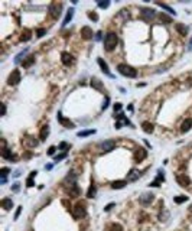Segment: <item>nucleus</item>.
Instances as JSON below:
<instances>
[{"label": "nucleus", "instance_id": "f03ea898", "mask_svg": "<svg viewBox=\"0 0 192 231\" xmlns=\"http://www.w3.org/2000/svg\"><path fill=\"white\" fill-rule=\"evenodd\" d=\"M117 69H118V72H120L121 75H124V77H127V78H134V77L137 75V71H136L133 67L127 65V64H120V65L117 67Z\"/></svg>", "mask_w": 192, "mask_h": 231}, {"label": "nucleus", "instance_id": "423d86ee", "mask_svg": "<svg viewBox=\"0 0 192 231\" xmlns=\"http://www.w3.org/2000/svg\"><path fill=\"white\" fill-rule=\"evenodd\" d=\"M176 182H178V185L182 186V188H186V186L191 185V179H189L185 173H178V175H176Z\"/></svg>", "mask_w": 192, "mask_h": 231}, {"label": "nucleus", "instance_id": "c03bdc74", "mask_svg": "<svg viewBox=\"0 0 192 231\" xmlns=\"http://www.w3.org/2000/svg\"><path fill=\"white\" fill-rule=\"evenodd\" d=\"M20 211H22V207H17V210H16V214H14V220H17V218H19V214H20Z\"/></svg>", "mask_w": 192, "mask_h": 231}, {"label": "nucleus", "instance_id": "bb28decb", "mask_svg": "<svg viewBox=\"0 0 192 231\" xmlns=\"http://www.w3.org/2000/svg\"><path fill=\"white\" fill-rule=\"evenodd\" d=\"M175 28H176V30H178L181 35H186V33H188V28L184 26V25H181V23H176Z\"/></svg>", "mask_w": 192, "mask_h": 231}, {"label": "nucleus", "instance_id": "4c0bfd02", "mask_svg": "<svg viewBox=\"0 0 192 231\" xmlns=\"http://www.w3.org/2000/svg\"><path fill=\"white\" fill-rule=\"evenodd\" d=\"M45 33H46V29H38V32H36V36H38V38H42Z\"/></svg>", "mask_w": 192, "mask_h": 231}, {"label": "nucleus", "instance_id": "f704fd0d", "mask_svg": "<svg viewBox=\"0 0 192 231\" xmlns=\"http://www.w3.org/2000/svg\"><path fill=\"white\" fill-rule=\"evenodd\" d=\"M110 231H123V227H121L120 224H113V226L110 227Z\"/></svg>", "mask_w": 192, "mask_h": 231}, {"label": "nucleus", "instance_id": "6ab92c4d", "mask_svg": "<svg viewBox=\"0 0 192 231\" xmlns=\"http://www.w3.org/2000/svg\"><path fill=\"white\" fill-rule=\"evenodd\" d=\"M1 156H3L4 159H9V160H14V159H16V156H13V155L10 153V150H9V149H7L6 146L3 147V152H1Z\"/></svg>", "mask_w": 192, "mask_h": 231}, {"label": "nucleus", "instance_id": "49530a36", "mask_svg": "<svg viewBox=\"0 0 192 231\" xmlns=\"http://www.w3.org/2000/svg\"><path fill=\"white\" fill-rule=\"evenodd\" d=\"M54 153H55V147H54V146H51V147H49V150H48V155H54Z\"/></svg>", "mask_w": 192, "mask_h": 231}, {"label": "nucleus", "instance_id": "a211bd4d", "mask_svg": "<svg viewBox=\"0 0 192 231\" xmlns=\"http://www.w3.org/2000/svg\"><path fill=\"white\" fill-rule=\"evenodd\" d=\"M48 134H49V127H48V126H43V127L41 129V133H39V139H41V140L43 142V140H46Z\"/></svg>", "mask_w": 192, "mask_h": 231}, {"label": "nucleus", "instance_id": "20e7f679", "mask_svg": "<svg viewBox=\"0 0 192 231\" xmlns=\"http://www.w3.org/2000/svg\"><path fill=\"white\" fill-rule=\"evenodd\" d=\"M85 207H84V204H81V202H78L74 208H72V215H74V218H83V217H85Z\"/></svg>", "mask_w": 192, "mask_h": 231}, {"label": "nucleus", "instance_id": "4468645a", "mask_svg": "<svg viewBox=\"0 0 192 231\" xmlns=\"http://www.w3.org/2000/svg\"><path fill=\"white\" fill-rule=\"evenodd\" d=\"M81 36H83L84 39H91V38H93V29H91L90 26L81 28Z\"/></svg>", "mask_w": 192, "mask_h": 231}, {"label": "nucleus", "instance_id": "37998d69", "mask_svg": "<svg viewBox=\"0 0 192 231\" xmlns=\"http://www.w3.org/2000/svg\"><path fill=\"white\" fill-rule=\"evenodd\" d=\"M120 110H121V104H120V103H116V104H114V113H116V111H120Z\"/></svg>", "mask_w": 192, "mask_h": 231}, {"label": "nucleus", "instance_id": "dca6fc26", "mask_svg": "<svg viewBox=\"0 0 192 231\" xmlns=\"http://www.w3.org/2000/svg\"><path fill=\"white\" fill-rule=\"evenodd\" d=\"M1 207L6 210V211H9V210H12V207H13V201L10 199V198H4V199H1Z\"/></svg>", "mask_w": 192, "mask_h": 231}, {"label": "nucleus", "instance_id": "ddd939ff", "mask_svg": "<svg viewBox=\"0 0 192 231\" xmlns=\"http://www.w3.org/2000/svg\"><path fill=\"white\" fill-rule=\"evenodd\" d=\"M153 198H155L153 194H143V195L139 198V201H140V204H143V205H149V204L153 201Z\"/></svg>", "mask_w": 192, "mask_h": 231}, {"label": "nucleus", "instance_id": "de8ad7c7", "mask_svg": "<svg viewBox=\"0 0 192 231\" xmlns=\"http://www.w3.org/2000/svg\"><path fill=\"white\" fill-rule=\"evenodd\" d=\"M59 147H61V149H67V147H68V143H65V142H62V143L59 144Z\"/></svg>", "mask_w": 192, "mask_h": 231}, {"label": "nucleus", "instance_id": "0eeeda50", "mask_svg": "<svg viewBox=\"0 0 192 231\" xmlns=\"http://www.w3.org/2000/svg\"><path fill=\"white\" fill-rule=\"evenodd\" d=\"M61 61H62L64 65L70 67V65L74 64V56H72L71 54H68V52H62V54H61Z\"/></svg>", "mask_w": 192, "mask_h": 231}, {"label": "nucleus", "instance_id": "393cba45", "mask_svg": "<svg viewBox=\"0 0 192 231\" xmlns=\"http://www.w3.org/2000/svg\"><path fill=\"white\" fill-rule=\"evenodd\" d=\"M33 62H35V56H32V55H30V56H28V58L22 62V65H23V68H29Z\"/></svg>", "mask_w": 192, "mask_h": 231}, {"label": "nucleus", "instance_id": "72a5a7b5", "mask_svg": "<svg viewBox=\"0 0 192 231\" xmlns=\"http://www.w3.org/2000/svg\"><path fill=\"white\" fill-rule=\"evenodd\" d=\"M26 142H28V144H29L30 147H35V146H38V140H33V137H29Z\"/></svg>", "mask_w": 192, "mask_h": 231}, {"label": "nucleus", "instance_id": "79ce46f5", "mask_svg": "<svg viewBox=\"0 0 192 231\" xmlns=\"http://www.w3.org/2000/svg\"><path fill=\"white\" fill-rule=\"evenodd\" d=\"M114 205H116L114 202H110L108 205H105V207H104V211H110V210H111V208H113Z\"/></svg>", "mask_w": 192, "mask_h": 231}, {"label": "nucleus", "instance_id": "c9c22d12", "mask_svg": "<svg viewBox=\"0 0 192 231\" xmlns=\"http://www.w3.org/2000/svg\"><path fill=\"white\" fill-rule=\"evenodd\" d=\"M9 172H10V170H9V168H1V169H0V175H1V178H6Z\"/></svg>", "mask_w": 192, "mask_h": 231}, {"label": "nucleus", "instance_id": "39448f33", "mask_svg": "<svg viewBox=\"0 0 192 231\" xmlns=\"http://www.w3.org/2000/svg\"><path fill=\"white\" fill-rule=\"evenodd\" d=\"M19 81H20V71H19V69L12 71V74H10L9 78H7V84H9V85H17Z\"/></svg>", "mask_w": 192, "mask_h": 231}, {"label": "nucleus", "instance_id": "2eb2a0df", "mask_svg": "<svg viewBox=\"0 0 192 231\" xmlns=\"http://www.w3.org/2000/svg\"><path fill=\"white\" fill-rule=\"evenodd\" d=\"M192 127V118H185V121L182 123V126H181V130L184 131V133H186V131H189Z\"/></svg>", "mask_w": 192, "mask_h": 231}, {"label": "nucleus", "instance_id": "e433bc0d", "mask_svg": "<svg viewBox=\"0 0 192 231\" xmlns=\"http://www.w3.org/2000/svg\"><path fill=\"white\" fill-rule=\"evenodd\" d=\"M88 17H90L91 20H94V22H97V20H98V14H97V13H94V12H90V13H88Z\"/></svg>", "mask_w": 192, "mask_h": 231}, {"label": "nucleus", "instance_id": "3c124183", "mask_svg": "<svg viewBox=\"0 0 192 231\" xmlns=\"http://www.w3.org/2000/svg\"><path fill=\"white\" fill-rule=\"evenodd\" d=\"M189 211H191V212H192V204H191V207H189Z\"/></svg>", "mask_w": 192, "mask_h": 231}, {"label": "nucleus", "instance_id": "473e14b6", "mask_svg": "<svg viewBox=\"0 0 192 231\" xmlns=\"http://www.w3.org/2000/svg\"><path fill=\"white\" fill-rule=\"evenodd\" d=\"M96 130H85V131H80L78 133V137H84V136H90V134H94Z\"/></svg>", "mask_w": 192, "mask_h": 231}, {"label": "nucleus", "instance_id": "4be33fe9", "mask_svg": "<svg viewBox=\"0 0 192 231\" xmlns=\"http://www.w3.org/2000/svg\"><path fill=\"white\" fill-rule=\"evenodd\" d=\"M91 87L96 88V90H98V91L103 90V84H101V81H100L98 78H93V80H91Z\"/></svg>", "mask_w": 192, "mask_h": 231}, {"label": "nucleus", "instance_id": "c85d7f7f", "mask_svg": "<svg viewBox=\"0 0 192 231\" xmlns=\"http://www.w3.org/2000/svg\"><path fill=\"white\" fill-rule=\"evenodd\" d=\"M29 39H30V32H29L28 29H25V32H23L22 36H20V41L26 42V41H29Z\"/></svg>", "mask_w": 192, "mask_h": 231}, {"label": "nucleus", "instance_id": "6e6552de", "mask_svg": "<svg viewBox=\"0 0 192 231\" xmlns=\"http://www.w3.org/2000/svg\"><path fill=\"white\" fill-rule=\"evenodd\" d=\"M100 147L103 149V152H111L116 147V142L114 140H105L100 144Z\"/></svg>", "mask_w": 192, "mask_h": 231}, {"label": "nucleus", "instance_id": "8fccbe9b", "mask_svg": "<svg viewBox=\"0 0 192 231\" xmlns=\"http://www.w3.org/2000/svg\"><path fill=\"white\" fill-rule=\"evenodd\" d=\"M19 189V184H14V186H13V191H17Z\"/></svg>", "mask_w": 192, "mask_h": 231}, {"label": "nucleus", "instance_id": "7ed1b4c3", "mask_svg": "<svg viewBox=\"0 0 192 231\" xmlns=\"http://www.w3.org/2000/svg\"><path fill=\"white\" fill-rule=\"evenodd\" d=\"M61 9H62V4L61 3H51L49 4V14L52 19H58L61 16Z\"/></svg>", "mask_w": 192, "mask_h": 231}, {"label": "nucleus", "instance_id": "f8f14e48", "mask_svg": "<svg viewBox=\"0 0 192 231\" xmlns=\"http://www.w3.org/2000/svg\"><path fill=\"white\" fill-rule=\"evenodd\" d=\"M68 194H70V197H72V198H77V197L80 195V188H78V185H77V184H70Z\"/></svg>", "mask_w": 192, "mask_h": 231}, {"label": "nucleus", "instance_id": "c756f323", "mask_svg": "<svg viewBox=\"0 0 192 231\" xmlns=\"http://www.w3.org/2000/svg\"><path fill=\"white\" fill-rule=\"evenodd\" d=\"M75 179H77L75 172H70V175L67 176V181H70V184H75Z\"/></svg>", "mask_w": 192, "mask_h": 231}, {"label": "nucleus", "instance_id": "ea45409f", "mask_svg": "<svg viewBox=\"0 0 192 231\" xmlns=\"http://www.w3.org/2000/svg\"><path fill=\"white\" fill-rule=\"evenodd\" d=\"M108 4H110L108 1H98V6H100V7H103V9L108 7Z\"/></svg>", "mask_w": 192, "mask_h": 231}, {"label": "nucleus", "instance_id": "1a4fd4ad", "mask_svg": "<svg viewBox=\"0 0 192 231\" xmlns=\"http://www.w3.org/2000/svg\"><path fill=\"white\" fill-rule=\"evenodd\" d=\"M156 16V13H155V10L153 9H142V17L145 19V20H150V19H153Z\"/></svg>", "mask_w": 192, "mask_h": 231}, {"label": "nucleus", "instance_id": "f257e3e1", "mask_svg": "<svg viewBox=\"0 0 192 231\" xmlns=\"http://www.w3.org/2000/svg\"><path fill=\"white\" fill-rule=\"evenodd\" d=\"M117 43H118V38H117V35L114 32H110V33L105 35V38H104V49L105 51L110 52V51L116 49Z\"/></svg>", "mask_w": 192, "mask_h": 231}, {"label": "nucleus", "instance_id": "5701e85b", "mask_svg": "<svg viewBox=\"0 0 192 231\" xmlns=\"http://www.w3.org/2000/svg\"><path fill=\"white\" fill-rule=\"evenodd\" d=\"M72 16H74V9H70V10H68V13H67V16H65V19H64V23H62V26H67V25L71 22Z\"/></svg>", "mask_w": 192, "mask_h": 231}, {"label": "nucleus", "instance_id": "a19ab883", "mask_svg": "<svg viewBox=\"0 0 192 231\" xmlns=\"http://www.w3.org/2000/svg\"><path fill=\"white\" fill-rule=\"evenodd\" d=\"M64 157H67V152H65V153H62V155H59V156H56V157H55V160H56V162H59V160H62Z\"/></svg>", "mask_w": 192, "mask_h": 231}, {"label": "nucleus", "instance_id": "9d476101", "mask_svg": "<svg viewBox=\"0 0 192 231\" xmlns=\"http://www.w3.org/2000/svg\"><path fill=\"white\" fill-rule=\"evenodd\" d=\"M146 156H147V150H145L143 147H139V149L136 150V153H134L136 162H142L143 159H146Z\"/></svg>", "mask_w": 192, "mask_h": 231}, {"label": "nucleus", "instance_id": "58836bf2", "mask_svg": "<svg viewBox=\"0 0 192 231\" xmlns=\"http://www.w3.org/2000/svg\"><path fill=\"white\" fill-rule=\"evenodd\" d=\"M26 185H28L29 188L35 185V184H33V178H32V176H29V178H28V181H26Z\"/></svg>", "mask_w": 192, "mask_h": 231}, {"label": "nucleus", "instance_id": "a878e982", "mask_svg": "<svg viewBox=\"0 0 192 231\" xmlns=\"http://www.w3.org/2000/svg\"><path fill=\"white\" fill-rule=\"evenodd\" d=\"M96 192H97L96 185H94V182H91V186H90V189H88V192H87V197H88V198H94V197H96Z\"/></svg>", "mask_w": 192, "mask_h": 231}, {"label": "nucleus", "instance_id": "f3484780", "mask_svg": "<svg viewBox=\"0 0 192 231\" xmlns=\"http://www.w3.org/2000/svg\"><path fill=\"white\" fill-rule=\"evenodd\" d=\"M98 65L101 67L103 72H105L107 75H111V74H110V69H108V65H107V62H105L103 58H98Z\"/></svg>", "mask_w": 192, "mask_h": 231}, {"label": "nucleus", "instance_id": "cd10ccee", "mask_svg": "<svg viewBox=\"0 0 192 231\" xmlns=\"http://www.w3.org/2000/svg\"><path fill=\"white\" fill-rule=\"evenodd\" d=\"M158 6H160L162 9H165V10H168V12H169L171 14H173V16L176 14V12H175V10H173V9L171 7V6H168V4H165V3H158Z\"/></svg>", "mask_w": 192, "mask_h": 231}, {"label": "nucleus", "instance_id": "09e8293b", "mask_svg": "<svg viewBox=\"0 0 192 231\" xmlns=\"http://www.w3.org/2000/svg\"><path fill=\"white\" fill-rule=\"evenodd\" d=\"M6 114V104H1V116Z\"/></svg>", "mask_w": 192, "mask_h": 231}, {"label": "nucleus", "instance_id": "412c9836", "mask_svg": "<svg viewBox=\"0 0 192 231\" xmlns=\"http://www.w3.org/2000/svg\"><path fill=\"white\" fill-rule=\"evenodd\" d=\"M126 185H127L126 181H114V182L111 184V188H113V189H121V188H124Z\"/></svg>", "mask_w": 192, "mask_h": 231}, {"label": "nucleus", "instance_id": "a18cd8bd", "mask_svg": "<svg viewBox=\"0 0 192 231\" xmlns=\"http://www.w3.org/2000/svg\"><path fill=\"white\" fill-rule=\"evenodd\" d=\"M107 107H108V97L105 98V101H104V104H103V110H105Z\"/></svg>", "mask_w": 192, "mask_h": 231}, {"label": "nucleus", "instance_id": "9b49d317", "mask_svg": "<svg viewBox=\"0 0 192 231\" xmlns=\"http://www.w3.org/2000/svg\"><path fill=\"white\" fill-rule=\"evenodd\" d=\"M140 178V172L137 169H131L129 173H127V182H134Z\"/></svg>", "mask_w": 192, "mask_h": 231}, {"label": "nucleus", "instance_id": "7c9ffc66", "mask_svg": "<svg viewBox=\"0 0 192 231\" xmlns=\"http://www.w3.org/2000/svg\"><path fill=\"white\" fill-rule=\"evenodd\" d=\"M186 201H188V197H185V195H179V197L175 198L176 204H182V202H186Z\"/></svg>", "mask_w": 192, "mask_h": 231}, {"label": "nucleus", "instance_id": "2f4dec72", "mask_svg": "<svg viewBox=\"0 0 192 231\" xmlns=\"http://www.w3.org/2000/svg\"><path fill=\"white\" fill-rule=\"evenodd\" d=\"M159 17H160V20H162V22H165V23H172V19H171L169 16H166L165 13H160V16H159Z\"/></svg>", "mask_w": 192, "mask_h": 231}, {"label": "nucleus", "instance_id": "aec40b11", "mask_svg": "<svg viewBox=\"0 0 192 231\" xmlns=\"http://www.w3.org/2000/svg\"><path fill=\"white\" fill-rule=\"evenodd\" d=\"M58 120H59V123H61V124H64V126H65L67 129H72V127H74V124H72V123H71L70 120L64 118V117H62L61 114H58Z\"/></svg>", "mask_w": 192, "mask_h": 231}, {"label": "nucleus", "instance_id": "b1692460", "mask_svg": "<svg viewBox=\"0 0 192 231\" xmlns=\"http://www.w3.org/2000/svg\"><path fill=\"white\" fill-rule=\"evenodd\" d=\"M142 127H143V131H145V133H152V131H153V124H152L150 121H145V123L142 124Z\"/></svg>", "mask_w": 192, "mask_h": 231}]
</instances>
